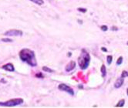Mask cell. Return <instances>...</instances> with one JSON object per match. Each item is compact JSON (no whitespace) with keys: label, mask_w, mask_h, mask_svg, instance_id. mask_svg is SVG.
<instances>
[{"label":"cell","mask_w":128,"mask_h":108,"mask_svg":"<svg viewBox=\"0 0 128 108\" xmlns=\"http://www.w3.org/2000/svg\"><path fill=\"white\" fill-rule=\"evenodd\" d=\"M20 57L22 61L26 62L31 66H36L37 65L35 53L30 49H22L20 52Z\"/></svg>","instance_id":"1"},{"label":"cell","mask_w":128,"mask_h":108,"mask_svg":"<svg viewBox=\"0 0 128 108\" xmlns=\"http://www.w3.org/2000/svg\"><path fill=\"white\" fill-rule=\"evenodd\" d=\"M90 61V56L89 55V53L85 50H83L80 56L78 59V64L82 70H86L89 66Z\"/></svg>","instance_id":"2"},{"label":"cell","mask_w":128,"mask_h":108,"mask_svg":"<svg viewBox=\"0 0 128 108\" xmlns=\"http://www.w3.org/2000/svg\"><path fill=\"white\" fill-rule=\"evenodd\" d=\"M23 103V100L22 98H16V99H12V100H8L6 102H0V106H15L17 105H20Z\"/></svg>","instance_id":"3"},{"label":"cell","mask_w":128,"mask_h":108,"mask_svg":"<svg viewBox=\"0 0 128 108\" xmlns=\"http://www.w3.org/2000/svg\"><path fill=\"white\" fill-rule=\"evenodd\" d=\"M4 35L7 36H22V32L18 30H11L6 32Z\"/></svg>","instance_id":"4"},{"label":"cell","mask_w":128,"mask_h":108,"mask_svg":"<svg viewBox=\"0 0 128 108\" xmlns=\"http://www.w3.org/2000/svg\"><path fill=\"white\" fill-rule=\"evenodd\" d=\"M59 90H62V91H65V92H66V93H68V94H70V95H74V90H72L71 87H70L69 86H67V85H66V84H60V86H59Z\"/></svg>","instance_id":"5"},{"label":"cell","mask_w":128,"mask_h":108,"mask_svg":"<svg viewBox=\"0 0 128 108\" xmlns=\"http://www.w3.org/2000/svg\"><path fill=\"white\" fill-rule=\"evenodd\" d=\"M76 67V62L75 61H70L69 64L66 66V72H70L72 70H74Z\"/></svg>","instance_id":"6"},{"label":"cell","mask_w":128,"mask_h":108,"mask_svg":"<svg viewBox=\"0 0 128 108\" xmlns=\"http://www.w3.org/2000/svg\"><path fill=\"white\" fill-rule=\"evenodd\" d=\"M124 83V78L121 77L119 78L116 80V82L114 83V87L115 88H120Z\"/></svg>","instance_id":"7"},{"label":"cell","mask_w":128,"mask_h":108,"mask_svg":"<svg viewBox=\"0 0 128 108\" xmlns=\"http://www.w3.org/2000/svg\"><path fill=\"white\" fill-rule=\"evenodd\" d=\"M3 70H6V71H10V72H13L15 70L14 69V66L12 64H7L4 66H2V67Z\"/></svg>","instance_id":"8"},{"label":"cell","mask_w":128,"mask_h":108,"mask_svg":"<svg viewBox=\"0 0 128 108\" xmlns=\"http://www.w3.org/2000/svg\"><path fill=\"white\" fill-rule=\"evenodd\" d=\"M100 71H101L102 76H103V77H105L106 75V66H105L104 64L102 65L101 68H100Z\"/></svg>","instance_id":"9"},{"label":"cell","mask_w":128,"mask_h":108,"mask_svg":"<svg viewBox=\"0 0 128 108\" xmlns=\"http://www.w3.org/2000/svg\"><path fill=\"white\" fill-rule=\"evenodd\" d=\"M125 104V100H124V99H122V100H120V101H119L117 103V104L116 105V106H118V107H123Z\"/></svg>","instance_id":"10"},{"label":"cell","mask_w":128,"mask_h":108,"mask_svg":"<svg viewBox=\"0 0 128 108\" xmlns=\"http://www.w3.org/2000/svg\"><path fill=\"white\" fill-rule=\"evenodd\" d=\"M30 1H32V2L37 4L39 6H42V5L44 4V1H43V0H30Z\"/></svg>","instance_id":"11"},{"label":"cell","mask_w":128,"mask_h":108,"mask_svg":"<svg viewBox=\"0 0 128 108\" xmlns=\"http://www.w3.org/2000/svg\"><path fill=\"white\" fill-rule=\"evenodd\" d=\"M106 60H107V64L108 65H110L111 62H112V60H113V56H107Z\"/></svg>","instance_id":"12"},{"label":"cell","mask_w":128,"mask_h":108,"mask_svg":"<svg viewBox=\"0 0 128 108\" xmlns=\"http://www.w3.org/2000/svg\"><path fill=\"white\" fill-rule=\"evenodd\" d=\"M123 62V56H120L118 59H117V61H116V65H121Z\"/></svg>","instance_id":"13"},{"label":"cell","mask_w":128,"mask_h":108,"mask_svg":"<svg viewBox=\"0 0 128 108\" xmlns=\"http://www.w3.org/2000/svg\"><path fill=\"white\" fill-rule=\"evenodd\" d=\"M42 70H44L45 72H49V73H52V72H53L52 70L48 68L47 66H43V67H42Z\"/></svg>","instance_id":"14"},{"label":"cell","mask_w":128,"mask_h":108,"mask_svg":"<svg viewBox=\"0 0 128 108\" xmlns=\"http://www.w3.org/2000/svg\"><path fill=\"white\" fill-rule=\"evenodd\" d=\"M128 76V72L126 71V70H124L122 72V74H121V77L123 78H125V77H127Z\"/></svg>","instance_id":"15"},{"label":"cell","mask_w":128,"mask_h":108,"mask_svg":"<svg viewBox=\"0 0 128 108\" xmlns=\"http://www.w3.org/2000/svg\"><path fill=\"white\" fill-rule=\"evenodd\" d=\"M2 42H12V40H11V39H2Z\"/></svg>","instance_id":"16"},{"label":"cell","mask_w":128,"mask_h":108,"mask_svg":"<svg viewBox=\"0 0 128 108\" xmlns=\"http://www.w3.org/2000/svg\"><path fill=\"white\" fill-rule=\"evenodd\" d=\"M107 30H108V27H107L106 26L104 25V26H101V30H103V31H106Z\"/></svg>","instance_id":"17"},{"label":"cell","mask_w":128,"mask_h":108,"mask_svg":"<svg viewBox=\"0 0 128 108\" xmlns=\"http://www.w3.org/2000/svg\"><path fill=\"white\" fill-rule=\"evenodd\" d=\"M78 11H80V12H86V8H78Z\"/></svg>","instance_id":"18"},{"label":"cell","mask_w":128,"mask_h":108,"mask_svg":"<svg viewBox=\"0 0 128 108\" xmlns=\"http://www.w3.org/2000/svg\"><path fill=\"white\" fill-rule=\"evenodd\" d=\"M111 30H114V31H116V30H118V28H117V27H116V26H113L112 28H111Z\"/></svg>","instance_id":"19"},{"label":"cell","mask_w":128,"mask_h":108,"mask_svg":"<svg viewBox=\"0 0 128 108\" xmlns=\"http://www.w3.org/2000/svg\"><path fill=\"white\" fill-rule=\"evenodd\" d=\"M101 50L104 51V52H107V50H106L105 47H102V48H101Z\"/></svg>","instance_id":"20"},{"label":"cell","mask_w":128,"mask_h":108,"mask_svg":"<svg viewBox=\"0 0 128 108\" xmlns=\"http://www.w3.org/2000/svg\"><path fill=\"white\" fill-rule=\"evenodd\" d=\"M36 76H38V77H43V76H42L41 73H39V74H37V75H36Z\"/></svg>","instance_id":"21"},{"label":"cell","mask_w":128,"mask_h":108,"mask_svg":"<svg viewBox=\"0 0 128 108\" xmlns=\"http://www.w3.org/2000/svg\"><path fill=\"white\" fill-rule=\"evenodd\" d=\"M126 94H127V96H128V88H127V90H126Z\"/></svg>","instance_id":"22"},{"label":"cell","mask_w":128,"mask_h":108,"mask_svg":"<svg viewBox=\"0 0 128 108\" xmlns=\"http://www.w3.org/2000/svg\"><path fill=\"white\" fill-rule=\"evenodd\" d=\"M126 44H127V46H128V42H126Z\"/></svg>","instance_id":"23"}]
</instances>
